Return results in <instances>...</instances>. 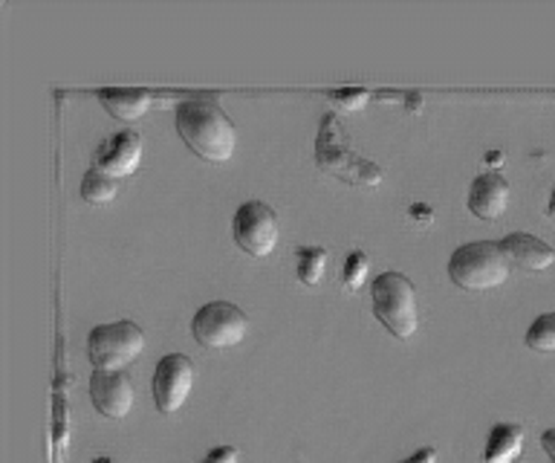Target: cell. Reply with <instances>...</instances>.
<instances>
[{
	"label": "cell",
	"instance_id": "e0dca14e",
	"mask_svg": "<svg viewBox=\"0 0 555 463\" xmlns=\"http://www.w3.org/2000/svg\"><path fill=\"white\" fill-rule=\"evenodd\" d=\"M524 339H527V348L538 350V353H555V313L538 316L535 322L529 324Z\"/></svg>",
	"mask_w": 555,
	"mask_h": 463
},
{
	"label": "cell",
	"instance_id": "d4e9b609",
	"mask_svg": "<svg viewBox=\"0 0 555 463\" xmlns=\"http://www.w3.org/2000/svg\"><path fill=\"white\" fill-rule=\"evenodd\" d=\"M546 218L555 220V189H553V194H550V203H546Z\"/></svg>",
	"mask_w": 555,
	"mask_h": 463
},
{
	"label": "cell",
	"instance_id": "7402d4cb",
	"mask_svg": "<svg viewBox=\"0 0 555 463\" xmlns=\"http://www.w3.org/2000/svg\"><path fill=\"white\" fill-rule=\"evenodd\" d=\"M408 215H411V220H416V223H423V227H428V223L434 220L431 209H428L425 203H414V206L408 209Z\"/></svg>",
	"mask_w": 555,
	"mask_h": 463
},
{
	"label": "cell",
	"instance_id": "5b68a950",
	"mask_svg": "<svg viewBox=\"0 0 555 463\" xmlns=\"http://www.w3.org/2000/svg\"><path fill=\"white\" fill-rule=\"evenodd\" d=\"M142 350H145V333L130 319L99 324L87 336V357L95 371H125L142 357Z\"/></svg>",
	"mask_w": 555,
	"mask_h": 463
},
{
	"label": "cell",
	"instance_id": "277c9868",
	"mask_svg": "<svg viewBox=\"0 0 555 463\" xmlns=\"http://www.w3.org/2000/svg\"><path fill=\"white\" fill-rule=\"evenodd\" d=\"M371 310L393 339H411L420 327L414 281L402 272H382L371 284Z\"/></svg>",
	"mask_w": 555,
	"mask_h": 463
},
{
	"label": "cell",
	"instance_id": "7c38bea8",
	"mask_svg": "<svg viewBox=\"0 0 555 463\" xmlns=\"http://www.w3.org/2000/svg\"><path fill=\"white\" fill-rule=\"evenodd\" d=\"M501 249L506 253L509 263H515L518 270L527 272H544L555 263V249L541 237L529 235V232H512L503 241H498Z\"/></svg>",
	"mask_w": 555,
	"mask_h": 463
},
{
	"label": "cell",
	"instance_id": "4fadbf2b",
	"mask_svg": "<svg viewBox=\"0 0 555 463\" xmlns=\"http://www.w3.org/2000/svg\"><path fill=\"white\" fill-rule=\"evenodd\" d=\"M99 105L107 111L111 116L121 119V123H137L151 111L154 105V97L147 90H99Z\"/></svg>",
	"mask_w": 555,
	"mask_h": 463
},
{
	"label": "cell",
	"instance_id": "9a60e30c",
	"mask_svg": "<svg viewBox=\"0 0 555 463\" xmlns=\"http://www.w3.org/2000/svg\"><path fill=\"white\" fill-rule=\"evenodd\" d=\"M119 194V180H113L99 168H90L81 180V197L85 203H93V206H104V203H111L113 197Z\"/></svg>",
	"mask_w": 555,
	"mask_h": 463
},
{
	"label": "cell",
	"instance_id": "603a6c76",
	"mask_svg": "<svg viewBox=\"0 0 555 463\" xmlns=\"http://www.w3.org/2000/svg\"><path fill=\"white\" fill-rule=\"evenodd\" d=\"M541 446H544L546 458L555 463V428H546L544 435H541Z\"/></svg>",
	"mask_w": 555,
	"mask_h": 463
},
{
	"label": "cell",
	"instance_id": "2e32d148",
	"mask_svg": "<svg viewBox=\"0 0 555 463\" xmlns=\"http://www.w3.org/2000/svg\"><path fill=\"white\" fill-rule=\"evenodd\" d=\"M327 270V249L324 246H301L298 249V279L307 287H315Z\"/></svg>",
	"mask_w": 555,
	"mask_h": 463
},
{
	"label": "cell",
	"instance_id": "8992f818",
	"mask_svg": "<svg viewBox=\"0 0 555 463\" xmlns=\"http://www.w3.org/2000/svg\"><path fill=\"white\" fill-rule=\"evenodd\" d=\"M191 333H194V339L203 348H234L249 333V316L243 313L237 305H232V301H208L194 316Z\"/></svg>",
	"mask_w": 555,
	"mask_h": 463
},
{
	"label": "cell",
	"instance_id": "ffe728a7",
	"mask_svg": "<svg viewBox=\"0 0 555 463\" xmlns=\"http://www.w3.org/2000/svg\"><path fill=\"white\" fill-rule=\"evenodd\" d=\"M237 458H241V452L234 446H217L199 463H237Z\"/></svg>",
	"mask_w": 555,
	"mask_h": 463
},
{
	"label": "cell",
	"instance_id": "6da1fadb",
	"mask_svg": "<svg viewBox=\"0 0 555 463\" xmlns=\"http://www.w3.org/2000/svg\"><path fill=\"white\" fill-rule=\"evenodd\" d=\"M177 133L199 159L206 163H229L237 149V128L225 116L215 97H191L177 105Z\"/></svg>",
	"mask_w": 555,
	"mask_h": 463
},
{
	"label": "cell",
	"instance_id": "8fae6325",
	"mask_svg": "<svg viewBox=\"0 0 555 463\" xmlns=\"http://www.w3.org/2000/svg\"><path fill=\"white\" fill-rule=\"evenodd\" d=\"M509 209V183L498 171H486L468 189V211L480 220H501Z\"/></svg>",
	"mask_w": 555,
	"mask_h": 463
},
{
	"label": "cell",
	"instance_id": "ac0fdd59",
	"mask_svg": "<svg viewBox=\"0 0 555 463\" xmlns=\"http://www.w3.org/2000/svg\"><path fill=\"white\" fill-rule=\"evenodd\" d=\"M367 272H371V261H367V255L364 253H350L345 261V270H341V287L356 293V290L364 287V281H367Z\"/></svg>",
	"mask_w": 555,
	"mask_h": 463
},
{
	"label": "cell",
	"instance_id": "44dd1931",
	"mask_svg": "<svg viewBox=\"0 0 555 463\" xmlns=\"http://www.w3.org/2000/svg\"><path fill=\"white\" fill-rule=\"evenodd\" d=\"M437 461H440L437 449H434V446H425V449H420V452L411 454V458H405V461H399V463H437Z\"/></svg>",
	"mask_w": 555,
	"mask_h": 463
},
{
	"label": "cell",
	"instance_id": "ba28073f",
	"mask_svg": "<svg viewBox=\"0 0 555 463\" xmlns=\"http://www.w3.org/2000/svg\"><path fill=\"white\" fill-rule=\"evenodd\" d=\"M194 391V362L185 353H168L156 362L154 383V406L159 414H177Z\"/></svg>",
	"mask_w": 555,
	"mask_h": 463
},
{
	"label": "cell",
	"instance_id": "52a82bcc",
	"mask_svg": "<svg viewBox=\"0 0 555 463\" xmlns=\"http://www.w3.org/2000/svg\"><path fill=\"white\" fill-rule=\"evenodd\" d=\"M234 244L251 258H267L278 246L281 237V223L272 206L263 201H246L241 209L234 211L232 220Z\"/></svg>",
	"mask_w": 555,
	"mask_h": 463
},
{
	"label": "cell",
	"instance_id": "cb8c5ba5",
	"mask_svg": "<svg viewBox=\"0 0 555 463\" xmlns=\"http://www.w3.org/2000/svg\"><path fill=\"white\" fill-rule=\"evenodd\" d=\"M503 159H506V157H503L501 151H492V154H486L483 163H486V166H489V168H501V166H503Z\"/></svg>",
	"mask_w": 555,
	"mask_h": 463
},
{
	"label": "cell",
	"instance_id": "d6986e66",
	"mask_svg": "<svg viewBox=\"0 0 555 463\" xmlns=\"http://www.w3.org/2000/svg\"><path fill=\"white\" fill-rule=\"evenodd\" d=\"M330 97H333V102H336L338 107H345V111H362V107L367 105L371 93L364 88H341L333 90Z\"/></svg>",
	"mask_w": 555,
	"mask_h": 463
},
{
	"label": "cell",
	"instance_id": "3957f363",
	"mask_svg": "<svg viewBox=\"0 0 555 463\" xmlns=\"http://www.w3.org/2000/svg\"><path fill=\"white\" fill-rule=\"evenodd\" d=\"M512 263L498 241H472L457 246L449 258V279L454 287L468 293H486L506 284Z\"/></svg>",
	"mask_w": 555,
	"mask_h": 463
},
{
	"label": "cell",
	"instance_id": "5bb4252c",
	"mask_svg": "<svg viewBox=\"0 0 555 463\" xmlns=\"http://www.w3.org/2000/svg\"><path fill=\"white\" fill-rule=\"evenodd\" d=\"M524 452V428L515 423H498L489 432L480 463H515Z\"/></svg>",
	"mask_w": 555,
	"mask_h": 463
},
{
	"label": "cell",
	"instance_id": "30bf717a",
	"mask_svg": "<svg viewBox=\"0 0 555 463\" xmlns=\"http://www.w3.org/2000/svg\"><path fill=\"white\" fill-rule=\"evenodd\" d=\"M139 163H142V137L137 131L113 133L99 145L93 157V168L104 171L113 180L137 175Z\"/></svg>",
	"mask_w": 555,
	"mask_h": 463
},
{
	"label": "cell",
	"instance_id": "484cf974",
	"mask_svg": "<svg viewBox=\"0 0 555 463\" xmlns=\"http://www.w3.org/2000/svg\"><path fill=\"white\" fill-rule=\"evenodd\" d=\"M423 105V99L420 97H408V107H420Z\"/></svg>",
	"mask_w": 555,
	"mask_h": 463
},
{
	"label": "cell",
	"instance_id": "9c48e42d",
	"mask_svg": "<svg viewBox=\"0 0 555 463\" xmlns=\"http://www.w3.org/2000/svg\"><path fill=\"white\" fill-rule=\"evenodd\" d=\"M90 400L93 409L107 420L128 417L133 409V383L125 371H93L90 376Z\"/></svg>",
	"mask_w": 555,
	"mask_h": 463
},
{
	"label": "cell",
	"instance_id": "7a4b0ae2",
	"mask_svg": "<svg viewBox=\"0 0 555 463\" xmlns=\"http://www.w3.org/2000/svg\"><path fill=\"white\" fill-rule=\"evenodd\" d=\"M315 163L321 171L345 180L356 189H376L382 183V168L362 154H356L350 145V137L341 131V125L333 114H324L319 123V137H315Z\"/></svg>",
	"mask_w": 555,
	"mask_h": 463
},
{
	"label": "cell",
	"instance_id": "4316f807",
	"mask_svg": "<svg viewBox=\"0 0 555 463\" xmlns=\"http://www.w3.org/2000/svg\"><path fill=\"white\" fill-rule=\"evenodd\" d=\"M95 463H111V461H107V458H99V461H95Z\"/></svg>",
	"mask_w": 555,
	"mask_h": 463
}]
</instances>
